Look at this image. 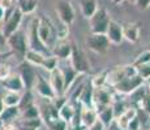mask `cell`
<instances>
[{"label": "cell", "instance_id": "25", "mask_svg": "<svg viewBox=\"0 0 150 130\" xmlns=\"http://www.w3.org/2000/svg\"><path fill=\"white\" fill-rule=\"evenodd\" d=\"M20 115H21V111L18 109V107H5L0 115V120L3 121V124H11Z\"/></svg>", "mask_w": 150, "mask_h": 130}, {"label": "cell", "instance_id": "38", "mask_svg": "<svg viewBox=\"0 0 150 130\" xmlns=\"http://www.w3.org/2000/svg\"><path fill=\"white\" fill-rule=\"evenodd\" d=\"M11 73H12L11 72V66L8 64H4V63H0V81L5 79Z\"/></svg>", "mask_w": 150, "mask_h": 130}, {"label": "cell", "instance_id": "17", "mask_svg": "<svg viewBox=\"0 0 150 130\" xmlns=\"http://www.w3.org/2000/svg\"><path fill=\"white\" fill-rule=\"evenodd\" d=\"M123 38L131 43H137L140 39V22H127L122 25Z\"/></svg>", "mask_w": 150, "mask_h": 130}, {"label": "cell", "instance_id": "34", "mask_svg": "<svg viewBox=\"0 0 150 130\" xmlns=\"http://www.w3.org/2000/svg\"><path fill=\"white\" fill-rule=\"evenodd\" d=\"M42 125V118H30V120H22V126L29 130H38Z\"/></svg>", "mask_w": 150, "mask_h": 130}, {"label": "cell", "instance_id": "16", "mask_svg": "<svg viewBox=\"0 0 150 130\" xmlns=\"http://www.w3.org/2000/svg\"><path fill=\"white\" fill-rule=\"evenodd\" d=\"M106 37L108 38L111 44H120L123 42V27L117 21L111 20L108 24L107 31H106Z\"/></svg>", "mask_w": 150, "mask_h": 130}, {"label": "cell", "instance_id": "10", "mask_svg": "<svg viewBox=\"0 0 150 130\" xmlns=\"http://www.w3.org/2000/svg\"><path fill=\"white\" fill-rule=\"evenodd\" d=\"M114 95L110 92L106 86L102 87H94L93 90V108L96 109V112L100 111L105 107L111 105Z\"/></svg>", "mask_w": 150, "mask_h": 130}, {"label": "cell", "instance_id": "33", "mask_svg": "<svg viewBox=\"0 0 150 130\" xmlns=\"http://www.w3.org/2000/svg\"><path fill=\"white\" fill-rule=\"evenodd\" d=\"M41 68H43L46 72H48V73H51V72L57 68V59L55 56H52V55H51V56H47L45 59V61H43Z\"/></svg>", "mask_w": 150, "mask_h": 130}, {"label": "cell", "instance_id": "24", "mask_svg": "<svg viewBox=\"0 0 150 130\" xmlns=\"http://www.w3.org/2000/svg\"><path fill=\"white\" fill-rule=\"evenodd\" d=\"M74 112H76L74 104H72L69 102H65L59 108V111H57V116H59V118H62L63 121H65V122L69 124L71 122V120H72V117L74 116Z\"/></svg>", "mask_w": 150, "mask_h": 130}, {"label": "cell", "instance_id": "37", "mask_svg": "<svg viewBox=\"0 0 150 130\" xmlns=\"http://www.w3.org/2000/svg\"><path fill=\"white\" fill-rule=\"evenodd\" d=\"M134 66V65H133ZM138 73V76L142 78L144 81L149 76H150V64H144V65H138V66H134Z\"/></svg>", "mask_w": 150, "mask_h": 130}, {"label": "cell", "instance_id": "26", "mask_svg": "<svg viewBox=\"0 0 150 130\" xmlns=\"http://www.w3.org/2000/svg\"><path fill=\"white\" fill-rule=\"evenodd\" d=\"M46 57L47 56H45V55H42V53H38V52H35V51L28 50V52L25 53L24 60L28 61L29 64H31L33 66H35V68H41Z\"/></svg>", "mask_w": 150, "mask_h": 130}, {"label": "cell", "instance_id": "12", "mask_svg": "<svg viewBox=\"0 0 150 130\" xmlns=\"http://www.w3.org/2000/svg\"><path fill=\"white\" fill-rule=\"evenodd\" d=\"M33 90L35 91L42 99L54 100L55 98H56V95H55L50 82H48L45 77H42L41 74H37V79H35V83H34V86H33Z\"/></svg>", "mask_w": 150, "mask_h": 130}, {"label": "cell", "instance_id": "31", "mask_svg": "<svg viewBox=\"0 0 150 130\" xmlns=\"http://www.w3.org/2000/svg\"><path fill=\"white\" fill-rule=\"evenodd\" d=\"M47 126L50 130H68V122L63 121L62 118L56 117V118H52V120L47 121Z\"/></svg>", "mask_w": 150, "mask_h": 130}, {"label": "cell", "instance_id": "27", "mask_svg": "<svg viewBox=\"0 0 150 130\" xmlns=\"http://www.w3.org/2000/svg\"><path fill=\"white\" fill-rule=\"evenodd\" d=\"M1 99L5 107H18L21 100V94L13 91H4L1 94Z\"/></svg>", "mask_w": 150, "mask_h": 130}, {"label": "cell", "instance_id": "18", "mask_svg": "<svg viewBox=\"0 0 150 130\" xmlns=\"http://www.w3.org/2000/svg\"><path fill=\"white\" fill-rule=\"evenodd\" d=\"M80 120L81 124L85 128H89L90 125H93L94 122L98 120V115L96 112V109L93 107H81V111H80Z\"/></svg>", "mask_w": 150, "mask_h": 130}, {"label": "cell", "instance_id": "23", "mask_svg": "<svg viewBox=\"0 0 150 130\" xmlns=\"http://www.w3.org/2000/svg\"><path fill=\"white\" fill-rule=\"evenodd\" d=\"M80 8H81L82 16L89 20L98 9V1L97 0H80Z\"/></svg>", "mask_w": 150, "mask_h": 130}, {"label": "cell", "instance_id": "21", "mask_svg": "<svg viewBox=\"0 0 150 130\" xmlns=\"http://www.w3.org/2000/svg\"><path fill=\"white\" fill-rule=\"evenodd\" d=\"M17 9L22 14H31L38 8V0H16Z\"/></svg>", "mask_w": 150, "mask_h": 130}, {"label": "cell", "instance_id": "13", "mask_svg": "<svg viewBox=\"0 0 150 130\" xmlns=\"http://www.w3.org/2000/svg\"><path fill=\"white\" fill-rule=\"evenodd\" d=\"M1 86L4 89V91H13L20 92V94L25 91L24 82H22L18 73H11L5 79L1 81Z\"/></svg>", "mask_w": 150, "mask_h": 130}, {"label": "cell", "instance_id": "40", "mask_svg": "<svg viewBox=\"0 0 150 130\" xmlns=\"http://www.w3.org/2000/svg\"><path fill=\"white\" fill-rule=\"evenodd\" d=\"M134 5L140 11H146L150 8V0H134Z\"/></svg>", "mask_w": 150, "mask_h": 130}, {"label": "cell", "instance_id": "48", "mask_svg": "<svg viewBox=\"0 0 150 130\" xmlns=\"http://www.w3.org/2000/svg\"><path fill=\"white\" fill-rule=\"evenodd\" d=\"M144 83H145V85H146V87H148L149 90H150V76H149L148 78H146L145 81H144Z\"/></svg>", "mask_w": 150, "mask_h": 130}, {"label": "cell", "instance_id": "45", "mask_svg": "<svg viewBox=\"0 0 150 130\" xmlns=\"http://www.w3.org/2000/svg\"><path fill=\"white\" fill-rule=\"evenodd\" d=\"M107 128H108V130H123L122 128H119V126H117V124L115 122V120L112 121V122H111V125L107 126Z\"/></svg>", "mask_w": 150, "mask_h": 130}, {"label": "cell", "instance_id": "35", "mask_svg": "<svg viewBox=\"0 0 150 130\" xmlns=\"http://www.w3.org/2000/svg\"><path fill=\"white\" fill-rule=\"evenodd\" d=\"M144 64H150V50L141 52V53L136 57V60L133 61L132 65L138 66V65H144Z\"/></svg>", "mask_w": 150, "mask_h": 130}, {"label": "cell", "instance_id": "1", "mask_svg": "<svg viewBox=\"0 0 150 130\" xmlns=\"http://www.w3.org/2000/svg\"><path fill=\"white\" fill-rule=\"evenodd\" d=\"M38 35L43 44L47 48H50V50H52L55 43L57 42L55 24L45 16L38 17Z\"/></svg>", "mask_w": 150, "mask_h": 130}, {"label": "cell", "instance_id": "46", "mask_svg": "<svg viewBox=\"0 0 150 130\" xmlns=\"http://www.w3.org/2000/svg\"><path fill=\"white\" fill-rule=\"evenodd\" d=\"M4 16H5V11L1 7H0V22H3V20H4Z\"/></svg>", "mask_w": 150, "mask_h": 130}, {"label": "cell", "instance_id": "43", "mask_svg": "<svg viewBox=\"0 0 150 130\" xmlns=\"http://www.w3.org/2000/svg\"><path fill=\"white\" fill-rule=\"evenodd\" d=\"M1 130H20V129L16 126V124L11 122V124H4V125H3V128H1Z\"/></svg>", "mask_w": 150, "mask_h": 130}, {"label": "cell", "instance_id": "4", "mask_svg": "<svg viewBox=\"0 0 150 130\" xmlns=\"http://www.w3.org/2000/svg\"><path fill=\"white\" fill-rule=\"evenodd\" d=\"M5 44L9 47L12 53H14L17 57L24 60L25 53L28 52V39H26V33L22 30H17L12 35H9L5 39Z\"/></svg>", "mask_w": 150, "mask_h": 130}, {"label": "cell", "instance_id": "32", "mask_svg": "<svg viewBox=\"0 0 150 130\" xmlns=\"http://www.w3.org/2000/svg\"><path fill=\"white\" fill-rule=\"evenodd\" d=\"M107 73L108 72H102V73H98L97 76H94V78L90 79V83L93 87H102L106 86V81H107Z\"/></svg>", "mask_w": 150, "mask_h": 130}, {"label": "cell", "instance_id": "50", "mask_svg": "<svg viewBox=\"0 0 150 130\" xmlns=\"http://www.w3.org/2000/svg\"><path fill=\"white\" fill-rule=\"evenodd\" d=\"M3 125H4V124H3V121L0 120V130H1V128H3Z\"/></svg>", "mask_w": 150, "mask_h": 130}, {"label": "cell", "instance_id": "19", "mask_svg": "<svg viewBox=\"0 0 150 130\" xmlns=\"http://www.w3.org/2000/svg\"><path fill=\"white\" fill-rule=\"evenodd\" d=\"M93 90H94V87L91 86L90 81L86 82L85 85H83L77 100L85 107H93Z\"/></svg>", "mask_w": 150, "mask_h": 130}, {"label": "cell", "instance_id": "41", "mask_svg": "<svg viewBox=\"0 0 150 130\" xmlns=\"http://www.w3.org/2000/svg\"><path fill=\"white\" fill-rule=\"evenodd\" d=\"M0 7L4 11H8L14 7V0H0Z\"/></svg>", "mask_w": 150, "mask_h": 130}, {"label": "cell", "instance_id": "39", "mask_svg": "<svg viewBox=\"0 0 150 130\" xmlns=\"http://www.w3.org/2000/svg\"><path fill=\"white\" fill-rule=\"evenodd\" d=\"M141 129V121L138 120L137 115L129 121L128 126H127V130H140Z\"/></svg>", "mask_w": 150, "mask_h": 130}, {"label": "cell", "instance_id": "51", "mask_svg": "<svg viewBox=\"0 0 150 130\" xmlns=\"http://www.w3.org/2000/svg\"><path fill=\"white\" fill-rule=\"evenodd\" d=\"M131 3H134V0H131Z\"/></svg>", "mask_w": 150, "mask_h": 130}, {"label": "cell", "instance_id": "22", "mask_svg": "<svg viewBox=\"0 0 150 130\" xmlns=\"http://www.w3.org/2000/svg\"><path fill=\"white\" fill-rule=\"evenodd\" d=\"M134 116H136V108H127L122 115H119V116L115 118V122L117 124L119 128H122L123 130H127V126H128L129 121Z\"/></svg>", "mask_w": 150, "mask_h": 130}, {"label": "cell", "instance_id": "28", "mask_svg": "<svg viewBox=\"0 0 150 130\" xmlns=\"http://www.w3.org/2000/svg\"><path fill=\"white\" fill-rule=\"evenodd\" d=\"M97 115H98V120H99L100 122L103 124V126H110V125H111L112 121L115 120L114 111H112L111 105L102 108L100 111H98V112H97Z\"/></svg>", "mask_w": 150, "mask_h": 130}, {"label": "cell", "instance_id": "49", "mask_svg": "<svg viewBox=\"0 0 150 130\" xmlns=\"http://www.w3.org/2000/svg\"><path fill=\"white\" fill-rule=\"evenodd\" d=\"M112 1H114V4H117V5H119V4H122L124 0H112Z\"/></svg>", "mask_w": 150, "mask_h": 130}, {"label": "cell", "instance_id": "9", "mask_svg": "<svg viewBox=\"0 0 150 130\" xmlns=\"http://www.w3.org/2000/svg\"><path fill=\"white\" fill-rule=\"evenodd\" d=\"M110 40L106 37V34H94L90 33V35L86 38V46L89 50L96 53H106L110 48Z\"/></svg>", "mask_w": 150, "mask_h": 130}, {"label": "cell", "instance_id": "20", "mask_svg": "<svg viewBox=\"0 0 150 130\" xmlns=\"http://www.w3.org/2000/svg\"><path fill=\"white\" fill-rule=\"evenodd\" d=\"M60 69V68H59ZM60 72H62V76H63V79H64V87H65V94L68 92V90L72 87V85H73V82L76 81V78L79 74L76 73V70H74L73 68L69 65H65L63 69H60Z\"/></svg>", "mask_w": 150, "mask_h": 130}, {"label": "cell", "instance_id": "44", "mask_svg": "<svg viewBox=\"0 0 150 130\" xmlns=\"http://www.w3.org/2000/svg\"><path fill=\"white\" fill-rule=\"evenodd\" d=\"M68 130H86V128L80 124V125H68Z\"/></svg>", "mask_w": 150, "mask_h": 130}, {"label": "cell", "instance_id": "6", "mask_svg": "<svg viewBox=\"0 0 150 130\" xmlns=\"http://www.w3.org/2000/svg\"><path fill=\"white\" fill-rule=\"evenodd\" d=\"M69 60H71V66L76 70L77 74H82L83 76V74H86L90 70V63L88 61L83 52L74 44L72 46V52L71 56H69Z\"/></svg>", "mask_w": 150, "mask_h": 130}, {"label": "cell", "instance_id": "5", "mask_svg": "<svg viewBox=\"0 0 150 130\" xmlns=\"http://www.w3.org/2000/svg\"><path fill=\"white\" fill-rule=\"evenodd\" d=\"M111 21L110 13L103 7H98L96 13L89 18V26H90V33L94 34H106L108 27V24Z\"/></svg>", "mask_w": 150, "mask_h": 130}, {"label": "cell", "instance_id": "36", "mask_svg": "<svg viewBox=\"0 0 150 130\" xmlns=\"http://www.w3.org/2000/svg\"><path fill=\"white\" fill-rule=\"evenodd\" d=\"M136 108L142 109V111L145 112L146 115H149V116H150V90L146 91L145 96L142 98V100H141L140 104H138Z\"/></svg>", "mask_w": 150, "mask_h": 130}, {"label": "cell", "instance_id": "11", "mask_svg": "<svg viewBox=\"0 0 150 130\" xmlns=\"http://www.w3.org/2000/svg\"><path fill=\"white\" fill-rule=\"evenodd\" d=\"M20 70L17 73L20 74L21 77L22 82H24V86H25V90H33V86L35 83V79H37V70H35V66H33L31 64H29L28 61H22L20 64Z\"/></svg>", "mask_w": 150, "mask_h": 130}, {"label": "cell", "instance_id": "30", "mask_svg": "<svg viewBox=\"0 0 150 130\" xmlns=\"http://www.w3.org/2000/svg\"><path fill=\"white\" fill-rule=\"evenodd\" d=\"M21 115H22V120H30V118L41 117V112H39V108L35 103H34L33 105L28 107L26 109H24V111L21 112Z\"/></svg>", "mask_w": 150, "mask_h": 130}, {"label": "cell", "instance_id": "42", "mask_svg": "<svg viewBox=\"0 0 150 130\" xmlns=\"http://www.w3.org/2000/svg\"><path fill=\"white\" fill-rule=\"evenodd\" d=\"M86 130H105V126H103V124L100 122L99 120H97L93 125H90L89 128H86Z\"/></svg>", "mask_w": 150, "mask_h": 130}, {"label": "cell", "instance_id": "7", "mask_svg": "<svg viewBox=\"0 0 150 130\" xmlns=\"http://www.w3.org/2000/svg\"><path fill=\"white\" fill-rule=\"evenodd\" d=\"M55 12L57 14V18L65 24L67 26L72 25L76 18V12L69 0H57L55 5Z\"/></svg>", "mask_w": 150, "mask_h": 130}, {"label": "cell", "instance_id": "14", "mask_svg": "<svg viewBox=\"0 0 150 130\" xmlns=\"http://www.w3.org/2000/svg\"><path fill=\"white\" fill-rule=\"evenodd\" d=\"M72 46L73 44H72L68 39L57 40L52 47V50H51V53H52V56H55L56 59L68 60L69 56H71V52H72Z\"/></svg>", "mask_w": 150, "mask_h": 130}, {"label": "cell", "instance_id": "2", "mask_svg": "<svg viewBox=\"0 0 150 130\" xmlns=\"http://www.w3.org/2000/svg\"><path fill=\"white\" fill-rule=\"evenodd\" d=\"M26 39H28V47L29 50L35 51L38 53H42L45 56H51V50L47 48L45 44L42 43V40L39 39L38 35V17L31 20L30 26H29L28 31H26Z\"/></svg>", "mask_w": 150, "mask_h": 130}, {"label": "cell", "instance_id": "3", "mask_svg": "<svg viewBox=\"0 0 150 130\" xmlns=\"http://www.w3.org/2000/svg\"><path fill=\"white\" fill-rule=\"evenodd\" d=\"M22 18H24V14L17 9L16 5L13 8H11V9L5 11V16L4 20H3V29H1V34L5 39L9 35H12L13 33H16L17 30H20Z\"/></svg>", "mask_w": 150, "mask_h": 130}, {"label": "cell", "instance_id": "47", "mask_svg": "<svg viewBox=\"0 0 150 130\" xmlns=\"http://www.w3.org/2000/svg\"><path fill=\"white\" fill-rule=\"evenodd\" d=\"M5 108V105H4V103H3V99H1V95H0V115H1V112H3V109Z\"/></svg>", "mask_w": 150, "mask_h": 130}, {"label": "cell", "instance_id": "8", "mask_svg": "<svg viewBox=\"0 0 150 130\" xmlns=\"http://www.w3.org/2000/svg\"><path fill=\"white\" fill-rule=\"evenodd\" d=\"M141 85H144V79L138 76V73L133 74V76H129L123 78L120 82H117L116 85L114 86L115 91L117 94L122 95H127V94H132L136 89H138Z\"/></svg>", "mask_w": 150, "mask_h": 130}, {"label": "cell", "instance_id": "29", "mask_svg": "<svg viewBox=\"0 0 150 130\" xmlns=\"http://www.w3.org/2000/svg\"><path fill=\"white\" fill-rule=\"evenodd\" d=\"M34 103L35 102H34V96H33V94H31V90H26L24 94L21 95V100H20V104H18V109L22 112L24 109H26L28 107L33 105Z\"/></svg>", "mask_w": 150, "mask_h": 130}, {"label": "cell", "instance_id": "15", "mask_svg": "<svg viewBox=\"0 0 150 130\" xmlns=\"http://www.w3.org/2000/svg\"><path fill=\"white\" fill-rule=\"evenodd\" d=\"M48 82H50L51 87H52L56 96H64L65 95L64 79H63L62 72H60L59 68H56L55 70H52L50 73V79H48Z\"/></svg>", "mask_w": 150, "mask_h": 130}]
</instances>
